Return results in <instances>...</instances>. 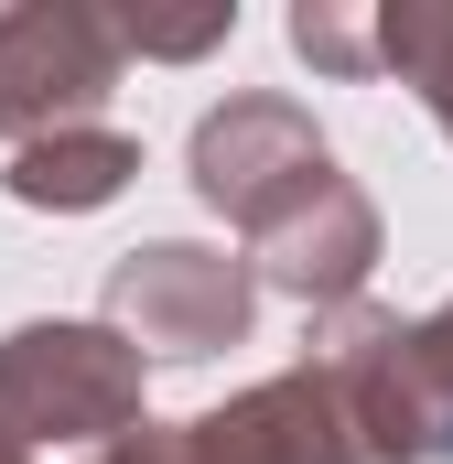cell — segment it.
I'll return each instance as SVG.
<instances>
[{
	"label": "cell",
	"instance_id": "6da1fadb",
	"mask_svg": "<svg viewBox=\"0 0 453 464\" xmlns=\"http://www.w3.org/2000/svg\"><path fill=\"white\" fill-rule=\"evenodd\" d=\"M184 184L248 237L259 292L303 303V314H345L378 281V206L335 162V140L313 130L303 98L281 87H237L195 119L184 140Z\"/></svg>",
	"mask_w": 453,
	"mask_h": 464
},
{
	"label": "cell",
	"instance_id": "7a4b0ae2",
	"mask_svg": "<svg viewBox=\"0 0 453 464\" xmlns=\"http://www.w3.org/2000/svg\"><path fill=\"white\" fill-rule=\"evenodd\" d=\"M303 356L345 389L367 464H453V292L432 314H389V303L313 314Z\"/></svg>",
	"mask_w": 453,
	"mask_h": 464
},
{
	"label": "cell",
	"instance_id": "3957f363",
	"mask_svg": "<svg viewBox=\"0 0 453 464\" xmlns=\"http://www.w3.org/2000/svg\"><path fill=\"white\" fill-rule=\"evenodd\" d=\"M151 421V356L119 335L109 314H43V324H11L0 335V432L22 454L43 443H98Z\"/></svg>",
	"mask_w": 453,
	"mask_h": 464
},
{
	"label": "cell",
	"instance_id": "277c9868",
	"mask_svg": "<svg viewBox=\"0 0 453 464\" xmlns=\"http://www.w3.org/2000/svg\"><path fill=\"white\" fill-rule=\"evenodd\" d=\"M98 464H367V443H356L345 389L313 356H292L281 378L237 389L217 411H195V421H140V432H119Z\"/></svg>",
	"mask_w": 453,
	"mask_h": 464
},
{
	"label": "cell",
	"instance_id": "5b68a950",
	"mask_svg": "<svg viewBox=\"0 0 453 464\" xmlns=\"http://www.w3.org/2000/svg\"><path fill=\"white\" fill-rule=\"evenodd\" d=\"M130 76V33L98 0H11L0 11V140H65L109 130V98Z\"/></svg>",
	"mask_w": 453,
	"mask_h": 464
},
{
	"label": "cell",
	"instance_id": "8992f818",
	"mask_svg": "<svg viewBox=\"0 0 453 464\" xmlns=\"http://www.w3.org/2000/svg\"><path fill=\"white\" fill-rule=\"evenodd\" d=\"M109 324L162 367H206V356L248 346L259 324V270L195 248V237H151V248H119L109 259Z\"/></svg>",
	"mask_w": 453,
	"mask_h": 464
},
{
	"label": "cell",
	"instance_id": "52a82bcc",
	"mask_svg": "<svg viewBox=\"0 0 453 464\" xmlns=\"http://www.w3.org/2000/svg\"><path fill=\"white\" fill-rule=\"evenodd\" d=\"M140 184V140L130 130H65V140H33L0 162V195L33 206V217H98Z\"/></svg>",
	"mask_w": 453,
	"mask_h": 464
},
{
	"label": "cell",
	"instance_id": "ba28073f",
	"mask_svg": "<svg viewBox=\"0 0 453 464\" xmlns=\"http://www.w3.org/2000/svg\"><path fill=\"white\" fill-rule=\"evenodd\" d=\"M378 65L432 109V130L453 140V0H389L378 11Z\"/></svg>",
	"mask_w": 453,
	"mask_h": 464
},
{
	"label": "cell",
	"instance_id": "9c48e42d",
	"mask_svg": "<svg viewBox=\"0 0 453 464\" xmlns=\"http://www.w3.org/2000/svg\"><path fill=\"white\" fill-rule=\"evenodd\" d=\"M281 33H292V54H303L313 76H356V87L389 76V65H378V11H356V0H292Z\"/></svg>",
	"mask_w": 453,
	"mask_h": 464
},
{
	"label": "cell",
	"instance_id": "30bf717a",
	"mask_svg": "<svg viewBox=\"0 0 453 464\" xmlns=\"http://www.w3.org/2000/svg\"><path fill=\"white\" fill-rule=\"evenodd\" d=\"M119 33H130V54H151V65H195V54H217L226 33H237V0H217V11H184V22L119 11Z\"/></svg>",
	"mask_w": 453,
	"mask_h": 464
},
{
	"label": "cell",
	"instance_id": "8fae6325",
	"mask_svg": "<svg viewBox=\"0 0 453 464\" xmlns=\"http://www.w3.org/2000/svg\"><path fill=\"white\" fill-rule=\"evenodd\" d=\"M0 464H33V454H22V443H11V432H0Z\"/></svg>",
	"mask_w": 453,
	"mask_h": 464
}]
</instances>
